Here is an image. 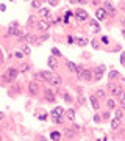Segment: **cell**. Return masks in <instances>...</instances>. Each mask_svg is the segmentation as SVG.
I'll return each mask as SVG.
<instances>
[{"label": "cell", "instance_id": "1", "mask_svg": "<svg viewBox=\"0 0 125 141\" xmlns=\"http://www.w3.org/2000/svg\"><path fill=\"white\" fill-rule=\"evenodd\" d=\"M108 89H110V92L113 94L114 97H122V94H123V89L120 86H117V85H114V83L108 85Z\"/></svg>", "mask_w": 125, "mask_h": 141}, {"label": "cell", "instance_id": "2", "mask_svg": "<svg viewBox=\"0 0 125 141\" xmlns=\"http://www.w3.org/2000/svg\"><path fill=\"white\" fill-rule=\"evenodd\" d=\"M80 80H85V82H91L92 80V72L89 69H83L81 75H80Z\"/></svg>", "mask_w": 125, "mask_h": 141}, {"label": "cell", "instance_id": "3", "mask_svg": "<svg viewBox=\"0 0 125 141\" xmlns=\"http://www.w3.org/2000/svg\"><path fill=\"white\" fill-rule=\"evenodd\" d=\"M103 72H105V66H99V68H95L94 69V80H100Z\"/></svg>", "mask_w": 125, "mask_h": 141}, {"label": "cell", "instance_id": "4", "mask_svg": "<svg viewBox=\"0 0 125 141\" xmlns=\"http://www.w3.org/2000/svg\"><path fill=\"white\" fill-rule=\"evenodd\" d=\"M8 35H14V36H22V32L17 28V24H13L8 30Z\"/></svg>", "mask_w": 125, "mask_h": 141}, {"label": "cell", "instance_id": "5", "mask_svg": "<svg viewBox=\"0 0 125 141\" xmlns=\"http://www.w3.org/2000/svg\"><path fill=\"white\" fill-rule=\"evenodd\" d=\"M62 113H64V110H62L61 107H55L52 110V116H53V119H58V118L62 116Z\"/></svg>", "mask_w": 125, "mask_h": 141}, {"label": "cell", "instance_id": "6", "mask_svg": "<svg viewBox=\"0 0 125 141\" xmlns=\"http://www.w3.org/2000/svg\"><path fill=\"white\" fill-rule=\"evenodd\" d=\"M28 91L33 94V96H36V94H38V91H39V85H38L36 82H31V83L28 85Z\"/></svg>", "mask_w": 125, "mask_h": 141}, {"label": "cell", "instance_id": "7", "mask_svg": "<svg viewBox=\"0 0 125 141\" xmlns=\"http://www.w3.org/2000/svg\"><path fill=\"white\" fill-rule=\"evenodd\" d=\"M95 16H97V19H99V21H103V19L108 16V13L105 11V8H99V9L95 11Z\"/></svg>", "mask_w": 125, "mask_h": 141}, {"label": "cell", "instance_id": "8", "mask_svg": "<svg viewBox=\"0 0 125 141\" xmlns=\"http://www.w3.org/2000/svg\"><path fill=\"white\" fill-rule=\"evenodd\" d=\"M103 5H105V11H106V13H108L110 16H114V14H116V9L113 8V5H111L110 2H105Z\"/></svg>", "mask_w": 125, "mask_h": 141}, {"label": "cell", "instance_id": "9", "mask_svg": "<svg viewBox=\"0 0 125 141\" xmlns=\"http://www.w3.org/2000/svg\"><path fill=\"white\" fill-rule=\"evenodd\" d=\"M17 74H19V71L14 69V68H10V69H8V72H6V75H8V79H10V80H14L17 77Z\"/></svg>", "mask_w": 125, "mask_h": 141}, {"label": "cell", "instance_id": "10", "mask_svg": "<svg viewBox=\"0 0 125 141\" xmlns=\"http://www.w3.org/2000/svg\"><path fill=\"white\" fill-rule=\"evenodd\" d=\"M36 27L39 28L41 32H47V28H49V22H47V21H38Z\"/></svg>", "mask_w": 125, "mask_h": 141}, {"label": "cell", "instance_id": "11", "mask_svg": "<svg viewBox=\"0 0 125 141\" xmlns=\"http://www.w3.org/2000/svg\"><path fill=\"white\" fill-rule=\"evenodd\" d=\"M77 17H78V21H86L88 13L85 11V9H77Z\"/></svg>", "mask_w": 125, "mask_h": 141}, {"label": "cell", "instance_id": "12", "mask_svg": "<svg viewBox=\"0 0 125 141\" xmlns=\"http://www.w3.org/2000/svg\"><path fill=\"white\" fill-rule=\"evenodd\" d=\"M49 66H50L52 69L58 68V60H56V56H50V58H49Z\"/></svg>", "mask_w": 125, "mask_h": 141}, {"label": "cell", "instance_id": "13", "mask_svg": "<svg viewBox=\"0 0 125 141\" xmlns=\"http://www.w3.org/2000/svg\"><path fill=\"white\" fill-rule=\"evenodd\" d=\"M50 11H49V9L47 8H41L39 9V16H42V17H46V19H49V21H50Z\"/></svg>", "mask_w": 125, "mask_h": 141}, {"label": "cell", "instance_id": "14", "mask_svg": "<svg viewBox=\"0 0 125 141\" xmlns=\"http://www.w3.org/2000/svg\"><path fill=\"white\" fill-rule=\"evenodd\" d=\"M89 100H91V105H92L94 110H99V100H97L95 96H91V97H89Z\"/></svg>", "mask_w": 125, "mask_h": 141}, {"label": "cell", "instance_id": "15", "mask_svg": "<svg viewBox=\"0 0 125 141\" xmlns=\"http://www.w3.org/2000/svg\"><path fill=\"white\" fill-rule=\"evenodd\" d=\"M41 75H42V79H44V80H49V82H50V80H52V77H53V74H52V72H49V71H42V72H41Z\"/></svg>", "mask_w": 125, "mask_h": 141}, {"label": "cell", "instance_id": "16", "mask_svg": "<svg viewBox=\"0 0 125 141\" xmlns=\"http://www.w3.org/2000/svg\"><path fill=\"white\" fill-rule=\"evenodd\" d=\"M50 83L55 85V86H59V85H61V77H58V75H53L52 80H50Z\"/></svg>", "mask_w": 125, "mask_h": 141}, {"label": "cell", "instance_id": "17", "mask_svg": "<svg viewBox=\"0 0 125 141\" xmlns=\"http://www.w3.org/2000/svg\"><path fill=\"white\" fill-rule=\"evenodd\" d=\"M66 118H67L69 121H74V119H75V111H74L72 108L67 110V111H66Z\"/></svg>", "mask_w": 125, "mask_h": 141}, {"label": "cell", "instance_id": "18", "mask_svg": "<svg viewBox=\"0 0 125 141\" xmlns=\"http://www.w3.org/2000/svg\"><path fill=\"white\" fill-rule=\"evenodd\" d=\"M119 126H120V119L114 118V119L111 121V129H119Z\"/></svg>", "mask_w": 125, "mask_h": 141}, {"label": "cell", "instance_id": "19", "mask_svg": "<svg viewBox=\"0 0 125 141\" xmlns=\"http://www.w3.org/2000/svg\"><path fill=\"white\" fill-rule=\"evenodd\" d=\"M64 135H66L67 138H72V136L75 135V130H74V129H66V130H64Z\"/></svg>", "mask_w": 125, "mask_h": 141}, {"label": "cell", "instance_id": "20", "mask_svg": "<svg viewBox=\"0 0 125 141\" xmlns=\"http://www.w3.org/2000/svg\"><path fill=\"white\" fill-rule=\"evenodd\" d=\"M89 25H91V28H92V32H99V24H97V21H91L89 22Z\"/></svg>", "mask_w": 125, "mask_h": 141}, {"label": "cell", "instance_id": "21", "mask_svg": "<svg viewBox=\"0 0 125 141\" xmlns=\"http://www.w3.org/2000/svg\"><path fill=\"white\" fill-rule=\"evenodd\" d=\"M46 97H47L49 100H52V102H53V100H55V94L52 92V89H47V91H46Z\"/></svg>", "mask_w": 125, "mask_h": 141}, {"label": "cell", "instance_id": "22", "mask_svg": "<svg viewBox=\"0 0 125 141\" xmlns=\"http://www.w3.org/2000/svg\"><path fill=\"white\" fill-rule=\"evenodd\" d=\"M24 38H25V41H28V42H36V38H34L33 35H30V33H28V35H25Z\"/></svg>", "mask_w": 125, "mask_h": 141}, {"label": "cell", "instance_id": "23", "mask_svg": "<svg viewBox=\"0 0 125 141\" xmlns=\"http://www.w3.org/2000/svg\"><path fill=\"white\" fill-rule=\"evenodd\" d=\"M36 24H38L36 16H30V17H28V25H36Z\"/></svg>", "mask_w": 125, "mask_h": 141}, {"label": "cell", "instance_id": "24", "mask_svg": "<svg viewBox=\"0 0 125 141\" xmlns=\"http://www.w3.org/2000/svg\"><path fill=\"white\" fill-rule=\"evenodd\" d=\"M106 105H108L110 110H114V108H116V102H114V99H110L108 102H106Z\"/></svg>", "mask_w": 125, "mask_h": 141}, {"label": "cell", "instance_id": "25", "mask_svg": "<svg viewBox=\"0 0 125 141\" xmlns=\"http://www.w3.org/2000/svg\"><path fill=\"white\" fill-rule=\"evenodd\" d=\"M59 136H61V135L58 133V132H52V133H50V138H52V139H55V141H58V139H59Z\"/></svg>", "mask_w": 125, "mask_h": 141}, {"label": "cell", "instance_id": "26", "mask_svg": "<svg viewBox=\"0 0 125 141\" xmlns=\"http://www.w3.org/2000/svg\"><path fill=\"white\" fill-rule=\"evenodd\" d=\"M117 77H119V72H117V71H111V72H110V79H111V80L117 79Z\"/></svg>", "mask_w": 125, "mask_h": 141}, {"label": "cell", "instance_id": "27", "mask_svg": "<svg viewBox=\"0 0 125 141\" xmlns=\"http://www.w3.org/2000/svg\"><path fill=\"white\" fill-rule=\"evenodd\" d=\"M95 97H99V99H103V97H105V91H103V89H99V91L95 92Z\"/></svg>", "mask_w": 125, "mask_h": 141}, {"label": "cell", "instance_id": "28", "mask_svg": "<svg viewBox=\"0 0 125 141\" xmlns=\"http://www.w3.org/2000/svg\"><path fill=\"white\" fill-rule=\"evenodd\" d=\"M67 68H69L70 71H75V68H77V64H75V63H72V61H67Z\"/></svg>", "mask_w": 125, "mask_h": 141}, {"label": "cell", "instance_id": "29", "mask_svg": "<svg viewBox=\"0 0 125 141\" xmlns=\"http://www.w3.org/2000/svg\"><path fill=\"white\" fill-rule=\"evenodd\" d=\"M31 6H33V8H41V2H39V0H33Z\"/></svg>", "mask_w": 125, "mask_h": 141}, {"label": "cell", "instance_id": "30", "mask_svg": "<svg viewBox=\"0 0 125 141\" xmlns=\"http://www.w3.org/2000/svg\"><path fill=\"white\" fill-rule=\"evenodd\" d=\"M122 115H123V111L119 108V110H116V118H117V119H120L122 118Z\"/></svg>", "mask_w": 125, "mask_h": 141}, {"label": "cell", "instance_id": "31", "mask_svg": "<svg viewBox=\"0 0 125 141\" xmlns=\"http://www.w3.org/2000/svg\"><path fill=\"white\" fill-rule=\"evenodd\" d=\"M20 71L27 72V71H28V64H20Z\"/></svg>", "mask_w": 125, "mask_h": 141}, {"label": "cell", "instance_id": "32", "mask_svg": "<svg viewBox=\"0 0 125 141\" xmlns=\"http://www.w3.org/2000/svg\"><path fill=\"white\" fill-rule=\"evenodd\" d=\"M52 53H53V56H59V55H61L58 49H52Z\"/></svg>", "mask_w": 125, "mask_h": 141}, {"label": "cell", "instance_id": "33", "mask_svg": "<svg viewBox=\"0 0 125 141\" xmlns=\"http://www.w3.org/2000/svg\"><path fill=\"white\" fill-rule=\"evenodd\" d=\"M58 2H59V0H49V3H50L52 6H56V5H58Z\"/></svg>", "mask_w": 125, "mask_h": 141}, {"label": "cell", "instance_id": "34", "mask_svg": "<svg viewBox=\"0 0 125 141\" xmlns=\"http://www.w3.org/2000/svg\"><path fill=\"white\" fill-rule=\"evenodd\" d=\"M77 42L80 44V45H86L88 42H86V39H77Z\"/></svg>", "mask_w": 125, "mask_h": 141}, {"label": "cell", "instance_id": "35", "mask_svg": "<svg viewBox=\"0 0 125 141\" xmlns=\"http://www.w3.org/2000/svg\"><path fill=\"white\" fill-rule=\"evenodd\" d=\"M120 63L125 66V52H122V55H120Z\"/></svg>", "mask_w": 125, "mask_h": 141}, {"label": "cell", "instance_id": "36", "mask_svg": "<svg viewBox=\"0 0 125 141\" xmlns=\"http://www.w3.org/2000/svg\"><path fill=\"white\" fill-rule=\"evenodd\" d=\"M22 53H25V55H30V47H24V52Z\"/></svg>", "mask_w": 125, "mask_h": 141}, {"label": "cell", "instance_id": "37", "mask_svg": "<svg viewBox=\"0 0 125 141\" xmlns=\"http://www.w3.org/2000/svg\"><path fill=\"white\" fill-rule=\"evenodd\" d=\"M47 38H49V35H42V36L39 38V39H38V41H46V39H47Z\"/></svg>", "mask_w": 125, "mask_h": 141}, {"label": "cell", "instance_id": "38", "mask_svg": "<svg viewBox=\"0 0 125 141\" xmlns=\"http://www.w3.org/2000/svg\"><path fill=\"white\" fill-rule=\"evenodd\" d=\"M22 55H24L22 52H16V53H14V56H16V58H22Z\"/></svg>", "mask_w": 125, "mask_h": 141}, {"label": "cell", "instance_id": "39", "mask_svg": "<svg viewBox=\"0 0 125 141\" xmlns=\"http://www.w3.org/2000/svg\"><path fill=\"white\" fill-rule=\"evenodd\" d=\"M91 44H92L94 49H99V44H97V41H91Z\"/></svg>", "mask_w": 125, "mask_h": 141}, {"label": "cell", "instance_id": "40", "mask_svg": "<svg viewBox=\"0 0 125 141\" xmlns=\"http://www.w3.org/2000/svg\"><path fill=\"white\" fill-rule=\"evenodd\" d=\"M102 42H103V44H108L110 41H108V38H106V36H103V38H102Z\"/></svg>", "mask_w": 125, "mask_h": 141}, {"label": "cell", "instance_id": "41", "mask_svg": "<svg viewBox=\"0 0 125 141\" xmlns=\"http://www.w3.org/2000/svg\"><path fill=\"white\" fill-rule=\"evenodd\" d=\"M120 99H122V105H123V107H125V92H123V94H122V97H120Z\"/></svg>", "mask_w": 125, "mask_h": 141}, {"label": "cell", "instance_id": "42", "mask_svg": "<svg viewBox=\"0 0 125 141\" xmlns=\"http://www.w3.org/2000/svg\"><path fill=\"white\" fill-rule=\"evenodd\" d=\"M64 99H66L67 102H70V100H72V99H70V96H67V94H64Z\"/></svg>", "mask_w": 125, "mask_h": 141}, {"label": "cell", "instance_id": "43", "mask_svg": "<svg viewBox=\"0 0 125 141\" xmlns=\"http://www.w3.org/2000/svg\"><path fill=\"white\" fill-rule=\"evenodd\" d=\"M0 61H3V53H2V50H0Z\"/></svg>", "mask_w": 125, "mask_h": 141}, {"label": "cell", "instance_id": "44", "mask_svg": "<svg viewBox=\"0 0 125 141\" xmlns=\"http://www.w3.org/2000/svg\"><path fill=\"white\" fill-rule=\"evenodd\" d=\"M120 24H122V25H125V17H122V19H120Z\"/></svg>", "mask_w": 125, "mask_h": 141}, {"label": "cell", "instance_id": "45", "mask_svg": "<svg viewBox=\"0 0 125 141\" xmlns=\"http://www.w3.org/2000/svg\"><path fill=\"white\" fill-rule=\"evenodd\" d=\"M80 3H88V0H78Z\"/></svg>", "mask_w": 125, "mask_h": 141}, {"label": "cell", "instance_id": "46", "mask_svg": "<svg viewBox=\"0 0 125 141\" xmlns=\"http://www.w3.org/2000/svg\"><path fill=\"white\" fill-rule=\"evenodd\" d=\"M120 8H122V9H125V3H122V5H120Z\"/></svg>", "mask_w": 125, "mask_h": 141}, {"label": "cell", "instance_id": "47", "mask_svg": "<svg viewBox=\"0 0 125 141\" xmlns=\"http://www.w3.org/2000/svg\"><path fill=\"white\" fill-rule=\"evenodd\" d=\"M2 118H3V115H2V113H0V119H2Z\"/></svg>", "mask_w": 125, "mask_h": 141}, {"label": "cell", "instance_id": "48", "mask_svg": "<svg viewBox=\"0 0 125 141\" xmlns=\"http://www.w3.org/2000/svg\"><path fill=\"white\" fill-rule=\"evenodd\" d=\"M39 2H41V3H42V2H46V0H39Z\"/></svg>", "mask_w": 125, "mask_h": 141}, {"label": "cell", "instance_id": "49", "mask_svg": "<svg viewBox=\"0 0 125 141\" xmlns=\"http://www.w3.org/2000/svg\"><path fill=\"white\" fill-rule=\"evenodd\" d=\"M70 2H75V0H70Z\"/></svg>", "mask_w": 125, "mask_h": 141}, {"label": "cell", "instance_id": "50", "mask_svg": "<svg viewBox=\"0 0 125 141\" xmlns=\"http://www.w3.org/2000/svg\"><path fill=\"white\" fill-rule=\"evenodd\" d=\"M0 141H2V139H0Z\"/></svg>", "mask_w": 125, "mask_h": 141}]
</instances>
